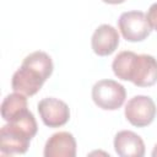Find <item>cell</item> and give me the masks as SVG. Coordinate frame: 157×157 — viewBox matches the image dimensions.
Masks as SVG:
<instances>
[{
	"label": "cell",
	"mask_w": 157,
	"mask_h": 157,
	"mask_svg": "<svg viewBox=\"0 0 157 157\" xmlns=\"http://www.w3.org/2000/svg\"><path fill=\"white\" fill-rule=\"evenodd\" d=\"M114 75L139 87H150L157 82V59L150 54L120 52L112 63Z\"/></svg>",
	"instance_id": "cell-2"
},
{
	"label": "cell",
	"mask_w": 157,
	"mask_h": 157,
	"mask_svg": "<svg viewBox=\"0 0 157 157\" xmlns=\"http://www.w3.org/2000/svg\"><path fill=\"white\" fill-rule=\"evenodd\" d=\"M43 155L45 157H75L76 140L74 135L67 131L53 134L45 142Z\"/></svg>",
	"instance_id": "cell-9"
},
{
	"label": "cell",
	"mask_w": 157,
	"mask_h": 157,
	"mask_svg": "<svg viewBox=\"0 0 157 157\" xmlns=\"http://www.w3.org/2000/svg\"><path fill=\"white\" fill-rule=\"evenodd\" d=\"M118 27L128 42H141L146 39L152 31L147 16L137 10L123 12L118 20Z\"/></svg>",
	"instance_id": "cell-5"
},
{
	"label": "cell",
	"mask_w": 157,
	"mask_h": 157,
	"mask_svg": "<svg viewBox=\"0 0 157 157\" xmlns=\"http://www.w3.org/2000/svg\"><path fill=\"white\" fill-rule=\"evenodd\" d=\"M126 98L125 87L114 80H99L92 87V99L97 107L104 110L119 109Z\"/></svg>",
	"instance_id": "cell-4"
},
{
	"label": "cell",
	"mask_w": 157,
	"mask_h": 157,
	"mask_svg": "<svg viewBox=\"0 0 157 157\" xmlns=\"http://www.w3.org/2000/svg\"><path fill=\"white\" fill-rule=\"evenodd\" d=\"M114 150L120 157H142L145 144L141 136L130 130H121L114 136Z\"/></svg>",
	"instance_id": "cell-10"
},
{
	"label": "cell",
	"mask_w": 157,
	"mask_h": 157,
	"mask_svg": "<svg viewBox=\"0 0 157 157\" xmlns=\"http://www.w3.org/2000/svg\"><path fill=\"white\" fill-rule=\"evenodd\" d=\"M147 20L151 25V28L157 31V2L152 4L147 11Z\"/></svg>",
	"instance_id": "cell-12"
},
{
	"label": "cell",
	"mask_w": 157,
	"mask_h": 157,
	"mask_svg": "<svg viewBox=\"0 0 157 157\" xmlns=\"http://www.w3.org/2000/svg\"><path fill=\"white\" fill-rule=\"evenodd\" d=\"M105 4H112V5H118V4H123L125 0H102Z\"/></svg>",
	"instance_id": "cell-13"
},
{
	"label": "cell",
	"mask_w": 157,
	"mask_h": 157,
	"mask_svg": "<svg viewBox=\"0 0 157 157\" xmlns=\"http://www.w3.org/2000/svg\"><path fill=\"white\" fill-rule=\"evenodd\" d=\"M38 125L31 110L7 121L0 130V152L1 155L26 153L31 140L36 136Z\"/></svg>",
	"instance_id": "cell-3"
},
{
	"label": "cell",
	"mask_w": 157,
	"mask_h": 157,
	"mask_svg": "<svg viewBox=\"0 0 157 157\" xmlns=\"http://www.w3.org/2000/svg\"><path fill=\"white\" fill-rule=\"evenodd\" d=\"M153 157H157V144L155 145V147H153V151H152V153H151Z\"/></svg>",
	"instance_id": "cell-14"
},
{
	"label": "cell",
	"mask_w": 157,
	"mask_h": 157,
	"mask_svg": "<svg viewBox=\"0 0 157 157\" xmlns=\"http://www.w3.org/2000/svg\"><path fill=\"white\" fill-rule=\"evenodd\" d=\"M53 69V60L45 52H33L23 59L21 66L13 72L11 87L15 92L33 96L50 77Z\"/></svg>",
	"instance_id": "cell-1"
},
{
	"label": "cell",
	"mask_w": 157,
	"mask_h": 157,
	"mask_svg": "<svg viewBox=\"0 0 157 157\" xmlns=\"http://www.w3.org/2000/svg\"><path fill=\"white\" fill-rule=\"evenodd\" d=\"M27 96L18 93V92H13L7 94L2 103H1V117L4 120L10 121L12 119H15L16 117L21 115L23 112H26L27 108Z\"/></svg>",
	"instance_id": "cell-11"
},
{
	"label": "cell",
	"mask_w": 157,
	"mask_h": 157,
	"mask_svg": "<svg viewBox=\"0 0 157 157\" xmlns=\"http://www.w3.org/2000/svg\"><path fill=\"white\" fill-rule=\"evenodd\" d=\"M124 114L131 125L144 128L153 121L156 117V104L151 97L137 94L128 101Z\"/></svg>",
	"instance_id": "cell-6"
},
{
	"label": "cell",
	"mask_w": 157,
	"mask_h": 157,
	"mask_svg": "<svg viewBox=\"0 0 157 157\" xmlns=\"http://www.w3.org/2000/svg\"><path fill=\"white\" fill-rule=\"evenodd\" d=\"M37 109L42 121L49 128L63 126L70 119L69 105L64 101L54 97H45L39 101Z\"/></svg>",
	"instance_id": "cell-7"
},
{
	"label": "cell",
	"mask_w": 157,
	"mask_h": 157,
	"mask_svg": "<svg viewBox=\"0 0 157 157\" xmlns=\"http://www.w3.org/2000/svg\"><path fill=\"white\" fill-rule=\"evenodd\" d=\"M91 45L94 54L99 56H108L114 53L119 45V33L110 25H101L92 34Z\"/></svg>",
	"instance_id": "cell-8"
}]
</instances>
